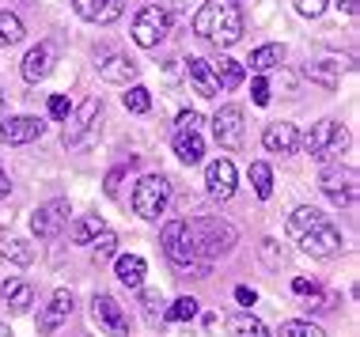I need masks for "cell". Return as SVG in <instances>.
<instances>
[{"mask_svg": "<svg viewBox=\"0 0 360 337\" xmlns=\"http://www.w3.org/2000/svg\"><path fill=\"white\" fill-rule=\"evenodd\" d=\"M193 34L209 38L212 46H236L243 38V12L236 0H205L193 15Z\"/></svg>", "mask_w": 360, "mask_h": 337, "instance_id": "obj_1", "label": "cell"}, {"mask_svg": "<svg viewBox=\"0 0 360 337\" xmlns=\"http://www.w3.org/2000/svg\"><path fill=\"white\" fill-rule=\"evenodd\" d=\"M160 239H163V254H167V262L174 269H182V273H193L198 281H205L209 277V262H201V254H198V239H193V227H190V220H167L160 231Z\"/></svg>", "mask_w": 360, "mask_h": 337, "instance_id": "obj_2", "label": "cell"}, {"mask_svg": "<svg viewBox=\"0 0 360 337\" xmlns=\"http://www.w3.org/2000/svg\"><path fill=\"white\" fill-rule=\"evenodd\" d=\"M300 144L307 148V156L315 163H334L349 148V125L338 121V118H323L300 137Z\"/></svg>", "mask_w": 360, "mask_h": 337, "instance_id": "obj_3", "label": "cell"}, {"mask_svg": "<svg viewBox=\"0 0 360 337\" xmlns=\"http://www.w3.org/2000/svg\"><path fill=\"white\" fill-rule=\"evenodd\" d=\"M193 239H198V254H201V262H217V258L224 254H231V246L239 243V231L228 224V220H217V216H201V220H193Z\"/></svg>", "mask_w": 360, "mask_h": 337, "instance_id": "obj_4", "label": "cell"}, {"mask_svg": "<svg viewBox=\"0 0 360 337\" xmlns=\"http://www.w3.org/2000/svg\"><path fill=\"white\" fill-rule=\"evenodd\" d=\"M133 213H137L141 220H160L163 213H167L171 205V182L167 175H141L137 186H133Z\"/></svg>", "mask_w": 360, "mask_h": 337, "instance_id": "obj_5", "label": "cell"}, {"mask_svg": "<svg viewBox=\"0 0 360 337\" xmlns=\"http://www.w3.org/2000/svg\"><path fill=\"white\" fill-rule=\"evenodd\" d=\"M99 114H103V99L99 95H87L80 107L65 118V133H61L65 148H84V144L91 140L95 125H99Z\"/></svg>", "mask_w": 360, "mask_h": 337, "instance_id": "obj_6", "label": "cell"}, {"mask_svg": "<svg viewBox=\"0 0 360 337\" xmlns=\"http://www.w3.org/2000/svg\"><path fill=\"white\" fill-rule=\"evenodd\" d=\"M171 34V12L160 4H144L137 15H133V42L141 50H155L163 38Z\"/></svg>", "mask_w": 360, "mask_h": 337, "instance_id": "obj_7", "label": "cell"}, {"mask_svg": "<svg viewBox=\"0 0 360 337\" xmlns=\"http://www.w3.org/2000/svg\"><path fill=\"white\" fill-rule=\"evenodd\" d=\"M319 186H323V194L334 201L338 209H349V205H356L360 175H356V167H326L323 178H319Z\"/></svg>", "mask_w": 360, "mask_h": 337, "instance_id": "obj_8", "label": "cell"}, {"mask_svg": "<svg viewBox=\"0 0 360 337\" xmlns=\"http://www.w3.org/2000/svg\"><path fill=\"white\" fill-rule=\"evenodd\" d=\"M91 322L99 326L106 337H129V315L118 307V300L106 292L91 296Z\"/></svg>", "mask_w": 360, "mask_h": 337, "instance_id": "obj_9", "label": "cell"}, {"mask_svg": "<svg viewBox=\"0 0 360 337\" xmlns=\"http://www.w3.org/2000/svg\"><path fill=\"white\" fill-rule=\"evenodd\" d=\"M296 243H300V250H304L307 258H319V262H326V258H338V254H342L345 239H342V231H338V227L326 220V224L311 227L307 235H300Z\"/></svg>", "mask_w": 360, "mask_h": 337, "instance_id": "obj_10", "label": "cell"}, {"mask_svg": "<svg viewBox=\"0 0 360 337\" xmlns=\"http://www.w3.org/2000/svg\"><path fill=\"white\" fill-rule=\"evenodd\" d=\"M69 216H72V209H69V201H65V197L46 201V205H38L31 213V231L38 239H57L65 227H69Z\"/></svg>", "mask_w": 360, "mask_h": 337, "instance_id": "obj_11", "label": "cell"}, {"mask_svg": "<svg viewBox=\"0 0 360 337\" xmlns=\"http://www.w3.org/2000/svg\"><path fill=\"white\" fill-rule=\"evenodd\" d=\"M212 137L228 152L243 148V107H220L212 114Z\"/></svg>", "mask_w": 360, "mask_h": 337, "instance_id": "obj_12", "label": "cell"}, {"mask_svg": "<svg viewBox=\"0 0 360 337\" xmlns=\"http://www.w3.org/2000/svg\"><path fill=\"white\" fill-rule=\"evenodd\" d=\"M205 186H209V194L217 197V201H228L231 194H236V186H239V175H236V163H231L228 156L212 159L209 167H205Z\"/></svg>", "mask_w": 360, "mask_h": 337, "instance_id": "obj_13", "label": "cell"}, {"mask_svg": "<svg viewBox=\"0 0 360 337\" xmlns=\"http://www.w3.org/2000/svg\"><path fill=\"white\" fill-rule=\"evenodd\" d=\"M262 148L274 152V156H296L300 129L292 121H269L266 129H262Z\"/></svg>", "mask_w": 360, "mask_h": 337, "instance_id": "obj_14", "label": "cell"}, {"mask_svg": "<svg viewBox=\"0 0 360 337\" xmlns=\"http://www.w3.org/2000/svg\"><path fill=\"white\" fill-rule=\"evenodd\" d=\"M72 307H76L72 292H69V288H57V292L50 296V303L42 307V315H38V333H53L61 322H69Z\"/></svg>", "mask_w": 360, "mask_h": 337, "instance_id": "obj_15", "label": "cell"}, {"mask_svg": "<svg viewBox=\"0 0 360 337\" xmlns=\"http://www.w3.org/2000/svg\"><path fill=\"white\" fill-rule=\"evenodd\" d=\"M99 80H106V84H133L137 80V72H141V65L133 61V57H125V53H103L99 57Z\"/></svg>", "mask_w": 360, "mask_h": 337, "instance_id": "obj_16", "label": "cell"}, {"mask_svg": "<svg viewBox=\"0 0 360 337\" xmlns=\"http://www.w3.org/2000/svg\"><path fill=\"white\" fill-rule=\"evenodd\" d=\"M76 15L87 19V23H99V27H110L114 19H122L125 12V0H72Z\"/></svg>", "mask_w": 360, "mask_h": 337, "instance_id": "obj_17", "label": "cell"}, {"mask_svg": "<svg viewBox=\"0 0 360 337\" xmlns=\"http://www.w3.org/2000/svg\"><path fill=\"white\" fill-rule=\"evenodd\" d=\"M19 72H23L27 84H42L46 76L53 72V46H50V42L31 46V50H27V57H23V65H19Z\"/></svg>", "mask_w": 360, "mask_h": 337, "instance_id": "obj_18", "label": "cell"}, {"mask_svg": "<svg viewBox=\"0 0 360 337\" xmlns=\"http://www.w3.org/2000/svg\"><path fill=\"white\" fill-rule=\"evenodd\" d=\"M42 129H46V125L38 121V118H31V114H19V118H8L4 125H0V140L15 148V144L38 140V137H42Z\"/></svg>", "mask_w": 360, "mask_h": 337, "instance_id": "obj_19", "label": "cell"}, {"mask_svg": "<svg viewBox=\"0 0 360 337\" xmlns=\"http://www.w3.org/2000/svg\"><path fill=\"white\" fill-rule=\"evenodd\" d=\"M171 148H174V156L186 163V167L201 163V156H205V140H201V133H193V129H179V133H174Z\"/></svg>", "mask_w": 360, "mask_h": 337, "instance_id": "obj_20", "label": "cell"}, {"mask_svg": "<svg viewBox=\"0 0 360 337\" xmlns=\"http://www.w3.org/2000/svg\"><path fill=\"white\" fill-rule=\"evenodd\" d=\"M186 76L193 80V88H198L201 99H217V95H220V88H217V76H212L209 61H201V57H190V61H186Z\"/></svg>", "mask_w": 360, "mask_h": 337, "instance_id": "obj_21", "label": "cell"}, {"mask_svg": "<svg viewBox=\"0 0 360 337\" xmlns=\"http://www.w3.org/2000/svg\"><path fill=\"white\" fill-rule=\"evenodd\" d=\"M114 273H118V281L125 288H141L144 284V273H148V265H144L141 254H122L118 262H114Z\"/></svg>", "mask_w": 360, "mask_h": 337, "instance_id": "obj_22", "label": "cell"}, {"mask_svg": "<svg viewBox=\"0 0 360 337\" xmlns=\"http://www.w3.org/2000/svg\"><path fill=\"white\" fill-rule=\"evenodd\" d=\"M212 76H217V88L220 91H236L243 80H247V69H243L239 61H231V57H220L217 65H209Z\"/></svg>", "mask_w": 360, "mask_h": 337, "instance_id": "obj_23", "label": "cell"}, {"mask_svg": "<svg viewBox=\"0 0 360 337\" xmlns=\"http://www.w3.org/2000/svg\"><path fill=\"white\" fill-rule=\"evenodd\" d=\"M250 69H255L258 76L262 72H274L277 69V65H285V46H281V42H266V46H258V50L255 53H250Z\"/></svg>", "mask_w": 360, "mask_h": 337, "instance_id": "obj_24", "label": "cell"}, {"mask_svg": "<svg viewBox=\"0 0 360 337\" xmlns=\"http://www.w3.org/2000/svg\"><path fill=\"white\" fill-rule=\"evenodd\" d=\"M228 337H269V330H266V322L255 319L250 311H236L228 319Z\"/></svg>", "mask_w": 360, "mask_h": 337, "instance_id": "obj_25", "label": "cell"}, {"mask_svg": "<svg viewBox=\"0 0 360 337\" xmlns=\"http://www.w3.org/2000/svg\"><path fill=\"white\" fill-rule=\"evenodd\" d=\"M319 224H326V216L319 213L315 205H300L296 213L288 216V235L292 239H300V235H307L311 227H319Z\"/></svg>", "mask_w": 360, "mask_h": 337, "instance_id": "obj_26", "label": "cell"}, {"mask_svg": "<svg viewBox=\"0 0 360 337\" xmlns=\"http://www.w3.org/2000/svg\"><path fill=\"white\" fill-rule=\"evenodd\" d=\"M0 292H4V300H8V307H12L15 315H23L27 307L34 303V288L27 281H4V284H0Z\"/></svg>", "mask_w": 360, "mask_h": 337, "instance_id": "obj_27", "label": "cell"}, {"mask_svg": "<svg viewBox=\"0 0 360 337\" xmlns=\"http://www.w3.org/2000/svg\"><path fill=\"white\" fill-rule=\"evenodd\" d=\"M23 34H27L23 19L12 15L8 8H0V50H8V46H19V42H23Z\"/></svg>", "mask_w": 360, "mask_h": 337, "instance_id": "obj_28", "label": "cell"}, {"mask_svg": "<svg viewBox=\"0 0 360 337\" xmlns=\"http://www.w3.org/2000/svg\"><path fill=\"white\" fill-rule=\"evenodd\" d=\"M103 231H106V220L103 216H80V220H76V227H72V243L76 246H91Z\"/></svg>", "mask_w": 360, "mask_h": 337, "instance_id": "obj_29", "label": "cell"}, {"mask_svg": "<svg viewBox=\"0 0 360 337\" xmlns=\"http://www.w3.org/2000/svg\"><path fill=\"white\" fill-rule=\"evenodd\" d=\"M338 72H342V65H338V61H315V65H307V69H304L307 80L311 84H323L326 91L338 88Z\"/></svg>", "mask_w": 360, "mask_h": 337, "instance_id": "obj_30", "label": "cell"}, {"mask_svg": "<svg viewBox=\"0 0 360 337\" xmlns=\"http://www.w3.org/2000/svg\"><path fill=\"white\" fill-rule=\"evenodd\" d=\"M0 254H4V262H12V265H31L34 262V250L27 239H4L0 243Z\"/></svg>", "mask_w": 360, "mask_h": 337, "instance_id": "obj_31", "label": "cell"}, {"mask_svg": "<svg viewBox=\"0 0 360 337\" xmlns=\"http://www.w3.org/2000/svg\"><path fill=\"white\" fill-rule=\"evenodd\" d=\"M250 186H255V194L262 201H269L274 197V171H269V163H250Z\"/></svg>", "mask_w": 360, "mask_h": 337, "instance_id": "obj_32", "label": "cell"}, {"mask_svg": "<svg viewBox=\"0 0 360 337\" xmlns=\"http://www.w3.org/2000/svg\"><path fill=\"white\" fill-rule=\"evenodd\" d=\"M122 103H125V110H129V114H148L152 110V91L141 88V84H133V88L125 91Z\"/></svg>", "mask_w": 360, "mask_h": 337, "instance_id": "obj_33", "label": "cell"}, {"mask_svg": "<svg viewBox=\"0 0 360 337\" xmlns=\"http://www.w3.org/2000/svg\"><path fill=\"white\" fill-rule=\"evenodd\" d=\"M141 307H144V319H148V326H163L167 311H163L160 292H144V296H141Z\"/></svg>", "mask_w": 360, "mask_h": 337, "instance_id": "obj_34", "label": "cell"}, {"mask_svg": "<svg viewBox=\"0 0 360 337\" xmlns=\"http://www.w3.org/2000/svg\"><path fill=\"white\" fill-rule=\"evenodd\" d=\"M193 315H198V300H193V296H179V300L167 307V319L171 322H190Z\"/></svg>", "mask_w": 360, "mask_h": 337, "instance_id": "obj_35", "label": "cell"}, {"mask_svg": "<svg viewBox=\"0 0 360 337\" xmlns=\"http://www.w3.org/2000/svg\"><path fill=\"white\" fill-rule=\"evenodd\" d=\"M114 250H118V235H114V231L106 227L103 235L91 243V258H95V262H106V258H114Z\"/></svg>", "mask_w": 360, "mask_h": 337, "instance_id": "obj_36", "label": "cell"}, {"mask_svg": "<svg viewBox=\"0 0 360 337\" xmlns=\"http://www.w3.org/2000/svg\"><path fill=\"white\" fill-rule=\"evenodd\" d=\"M281 337H326V333L304 319H288V322H281Z\"/></svg>", "mask_w": 360, "mask_h": 337, "instance_id": "obj_37", "label": "cell"}, {"mask_svg": "<svg viewBox=\"0 0 360 337\" xmlns=\"http://www.w3.org/2000/svg\"><path fill=\"white\" fill-rule=\"evenodd\" d=\"M258 250H262V262H266L269 269H281V265H285V250H281L274 239H266V243H262Z\"/></svg>", "mask_w": 360, "mask_h": 337, "instance_id": "obj_38", "label": "cell"}, {"mask_svg": "<svg viewBox=\"0 0 360 337\" xmlns=\"http://www.w3.org/2000/svg\"><path fill=\"white\" fill-rule=\"evenodd\" d=\"M292 4H296V12L304 15V19H319V15L326 12L330 0H292Z\"/></svg>", "mask_w": 360, "mask_h": 337, "instance_id": "obj_39", "label": "cell"}, {"mask_svg": "<svg viewBox=\"0 0 360 337\" xmlns=\"http://www.w3.org/2000/svg\"><path fill=\"white\" fill-rule=\"evenodd\" d=\"M69 114H72L69 95H50V118H53V121H65Z\"/></svg>", "mask_w": 360, "mask_h": 337, "instance_id": "obj_40", "label": "cell"}, {"mask_svg": "<svg viewBox=\"0 0 360 337\" xmlns=\"http://www.w3.org/2000/svg\"><path fill=\"white\" fill-rule=\"evenodd\" d=\"M250 99H255V107H269V80H258L250 84Z\"/></svg>", "mask_w": 360, "mask_h": 337, "instance_id": "obj_41", "label": "cell"}, {"mask_svg": "<svg viewBox=\"0 0 360 337\" xmlns=\"http://www.w3.org/2000/svg\"><path fill=\"white\" fill-rule=\"evenodd\" d=\"M292 292H296V296H311V300H315V296H319V281H315V277H311V281H307V277H296V281H292Z\"/></svg>", "mask_w": 360, "mask_h": 337, "instance_id": "obj_42", "label": "cell"}, {"mask_svg": "<svg viewBox=\"0 0 360 337\" xmlns=\"http://www.w3.org/2000/svg\"><path fill=\"white\" fill-rule=\"evenodd\" d=\"M198 125H201V114L198 110H182L179 114V129H193V133H198Z\"/></svg>", "mask_w": 360, "mask_h": 337, "instance_id": "obj_43", "label": "cell"}, {"mask_svg": "<svg viewBox=\"0 0 360 337\" xmlns=\"http://www.w3.org/2000/svg\"><path fill=\"white\" fill-rule=\"evenodd\" d=\"M255 300H258L255 288H247V284H239V288H236V303H239V307H255Z\"/></svg>", "mask_w": 360, "mask_h": 337, "instance_id": "obj_44", "label": "cell"}, {"mask_svg": "<svg viewBox=\"0 0 360 337\" xmlns=\"http://www.w3.org/2000/svg\"><path fill=\"white\" fill-rule=\"evenodd\" d=\"M122 175H125V167H114L110 175H106V194H110V197L118 194V182H122Z\"/></svg>", "mask_w": 360, "mask_h": 337, "instance_id": "obj_45", "label": "cell"}, {"mask_svg": "<svg viewBox=\"0 0 360 337\" xmlns=\"http://www.w3.org/2000/svg\"><path fill=\"white\" fill-rule=\"evenodd\" d=\"M8 194H12V178H8L4 163H0V197H8Z\"/></svg>", "mask_w": 360, "mask_h": 337, "instance_id": "obj_46", "label": "cell"}, {"mask_svg": "<svg viewBox=\"0 0 360 337\" xmlns=\"http://www.w3.org/2000/svg\"><path fill=\"white\" fill-rule=\"evenodd\" d=\"M342 12L345 15H356V0H342Z\"/></svg>", "mask_w": 360, "mask_h": 337, "instance_id": "obj_47", "label": "cell"}, {"mask_svg": "<svg viewBox=\"0 0 360 337\" xmlns=\"http://www.w3.org/2000/svg\"><path fill=\"white\" fill-rule=\"evenodd\" d=\"M0 337H15V333H12V330H8V326H4V322H0Z\"/></svg>", "mask_w": 360, "mask_h": 337, "instance_id": "obj_48", "label": "cell"}, {"mask_svg": "<svg viewBox=\"0 0 360 337\" xmlns=\"http://www.w3.org/2000/svg\"><path fill=\"white\" fill-rule=\"evenodd\" d=\"M0 110H4V91H0Z\"/></svg>", "mask_w": 360, "mask_h": 337, "instance_id": "obj_49", "label": "cell"}, {"mask_svg": "<svg viewBox=\"0 0 360 337\" xmlns=\"http://www.w3.org/2000/svg\"><path fill=\"white\" fill-rule=\"evenodd\" d=\"M19 4H34V0H19Z\"/></svg>", "mask_w": 360, "mask_h": 337, "instance_id": "obj_50", "label": "cell"}]
</instances>
